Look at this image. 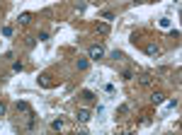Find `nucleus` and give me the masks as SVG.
<instances>
[{
    "mask_svg": "<svg viewBox=\"0 0 182 135\" xmlns=\"http://www.w3.org/2000/svg\"><path fill=\"white\" fill-rule=\"evenodd\" d=\"M158 27L165 29V31H168V29H173V17H170V15H163V17L158 19Z\"/></svg>",
    "mask_w": 182,
    "mask_h": 135,
    "instance_id": "1",
    "label": "nucleus"
},
{
    "mask_svg": "<svg viewBox=\"0 0 182 135\" xmlns=\"http://www.w3.org/2000/svg\"><path fill=\"white\" fill-rule=\"evenodd\" d=\"M177 104H180V101H177V99H170V101H168V104H165V108H163V111H160V116H168L170 111H175V108H177Z\"/></svg>",
    "mask_w": 182,
    "mask_h": 135,
    "instance_id": "2",
    "label": "nucleus"
},
{
    "mask_svg": "<svg viewBox=\"0 0 182 135\" xmlns=\"http://www.w3.org/2000/svg\"><path fill=\"white\" fill-rule=\"evenodd\" d=\"M75 116H78V121H80V123H88V121L92 118L88 108H78V113H75Z\"/></svg>",
    "mask_w": 182,
    "mask_h": 135,
    "instance_id": "3",
    "label": "nucleus"
},
{
    "mask_svg": "<svg viewBox=\"0 0 182 135\" xmlns=\"http://www.w3.org/2000/svg\"><path fill=\"white\" fill-rule=\"evenodd\" d=\"M102 55H104V48H102V46H92L90 48V58L92 60H97V58H102Z\"/></svg>",
    "mask_w": 182,
    "mask_h": 135,
    "instance_id": "4",
    "label": "nucleus"
},
{
    "mask_svg": "<svg viewBox=\"0 0 182 135\" xmlns=\"http://www.w3.org/2000/svg\"><path fill=\"white\" fill-rule=\"evenodd\" d=\"M104 121H107V106L100 104L97 106V123H104Z\"/></svg>",
    "mask_w": 182,
    "mask_h": 135,
    "instance_id": "5",
    "label": "nucleus"
},
{
    "mask_svg": "<svg viewBox=\"0 0 182 135\" xmlns=\"http://www.w3.org/2000/svg\"><path fill=\"white\" fill-rule=\"evenodd\" d=\"M104 92H107L109 97H117V87H114L112 82H104Z\"/></svg>",
    "mask_w": 182,
    "mask_h": 135,
    "instance_id": "6",
    "label": "nucleus"
},
{
    "mask_svg": "<svg viewBox=\"0 0 182 135\" xmlns=\"http://www.w3.org/2000/svg\"><path fill=\"white\" fill-rule=\"evenodd\" d=\"M146 53H148V55H158V53H160V48H158L155 44H148V46H146Z\"/></svg>",
    "mask_w": 182,
    "mask_h": 135,
    "instance_id": "7",
    "label": "nucleus"
},
{
    "mask_svg": "<svg viewBox=\"0 0 182 135\" xmlns=\"http://www.w3.org/2000/svg\"><path fill=\"white\" fill-rule=\"evenodd\" d=\"M29 19H32V15L29 12H22L19 15V24H29Z\"/></svg>",
    "mask_w": 182,
    "mask_h": 135,
    "instance_id": "8",
    "label": "nucleus"
},
{
    "mask_svg": "<svg viewBox=\"0 0 182 135\" xmlns=\"http://www.w3.org/2000/svg\"><path fill=\"white\" fill-rule=\"evenodd\" d=\"M83 99L85 101H95V94H92L90 89H83Z\"/></svg>",
    "mask_w": 182,
    "mask_h": 135,
    "instance_id": "9",
    "label": "nucleus"
},
{
    "mask_svg": "<svg viewBox=\"0 0 182 135\" xmlns=\"http://www.w3.org/2000/svg\"><path fill=\"white\" fill-rule=\"evenodd\" d=\"M151 99H153V104H163V94H160V92H155Z\"/></svg>",
    "mask_w": 182,
    "mask_h": 135,
    "instance_id": "10",
    "label": "nucleus"
},
{
    "mask_svg": "<svg viewBox=\"0 0 182 135\" xmlns=\"http://www.w3.org/2000/svg\"><path fill=\"white\" fill-rule=\"evenodd\" d=\"M102 19H107V22H114V15H112L109 10H104V12H102Z\"/></svg>",
    "mask_w": 182,
    "mask_h": 135,
    "instance_id": "11",
    "label": "nucleus"
},
{
    "mask_svg": "<svg viewBox=\"0 0 182 135\" xmlns=\"http://www.w3.org/2000/svg\"><path fill=\"white\" fill-rule=\"evenodd\" d=\"M51 128H54V130H61V128H63V121H61V118H58V121H54V123H51Z\"/></svg>",
    "mask_w": 182,
    "mask_h": 135,
    "instance_id": "12",
    "label": "nucleus"
},
{
    "mask_svg": "<svg viewBox=\"0 0 182 135\" xmlns=\"http://www.w3.org/2000/svg\"><path fill=\"white\" fill-rule=\"evenodd\" d=\"M85 68H88V60H85V58H80V60H78V70H85Z\"/></svg>",
    "mask_w": 182,
    "mask_h": 135,
    "instance_id": "13",
    "label": "nucleus"
},
{
    "mask_svg": "<svg viewBox=\"0 0 182 135\" xmlns=\"http://www.w3.org/2000/svg\"><path fill=\"white\" fill-rule=\"evenodd\" d=\"M97 31H100V34H107L109 27H107V24H97Z\"/></svg>",
    "mask_w": 182,
    "mask_h": 135,
    "instance_id": "14",
    "label": "nucleus"
},
{
    "mask_svg": "<svg viewBox=\"0 0 182 135\" xmlns=\"http://www.w3.org/2000/svg\"><path fill=\"white\" fill-rule=\"evenodd\" d=\"M17 111H29V106L24 104V101H17Z\"/></svg>",
    "mask_w": 182,
    "mask_h": 135,
    "instance_id": "15",
    "label": "nucleus"
},
{
    "mask_svg": "<svg viewBox=\"0 0 182 135\" xmlns=\"http://www.w3.org/2000/svg\"><path fill=\"white\" fill-rule=\"evenodd\" d=\"M112 58H117V60H121V58H124V53H121V51H112Z\"/></svg>",
    "mask_w": 182,
    "mask_h": 135,
    "instance_id": "16",
    "label": "nucleus"
},
{
    "mask_svg": "<svg viewBox=\"0 0 182 135\" xmlns=\"http://www.w3.org/2000/svg\"><path fill=\"white\" fill-rule=\"evenodd\" d=\"M3 36H12V29H10V27H3Z\"/></svg>",
    "mask_w": 182,
    "mask_h": 135,
    "instance_id": "17",
    "label": "nucleus"
},
{
    "mask_svg": "<svg viewBox=\"0 0 182 135\" xmlns=\"http://www.w3.org/2000/svg\"><path fill=\"white\" fill-rule=\"evenodd\" d=\"M3 113H5V106H3V104H0V116H3Z\"/></svg>",
    "mask_w": 182,
    "mask_h": 135,
    "instance_id": "18",
    "label": "nucleus"
}]
</instances>
